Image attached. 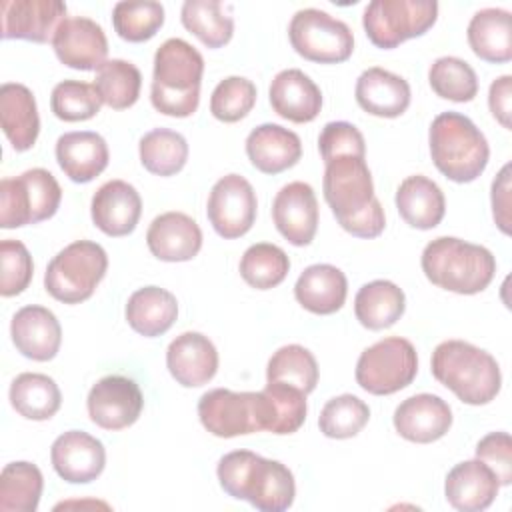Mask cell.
<instances>
[{
	"label": "cell",
	"mask_w": 512,
	"mask_h": 512,
	"mask_svg": "<svg viewBox=\"0 0 512 512\" xmlns=\"http://www.w3.org/2000/svg\"><path fill=\"white\" fill-rule=\"evenodd\" d=\"M276 230L294 246H308L318 228V200L306 182H288L272 202Z\"/></svg>",
	"instance_id": "cell-16"
},
{
	"label": "cell",
	"mask_w": 512,
	"mask_h": 512,
	"mask_svg": "<svg viewBox=\"0 0 512 512\" xmlns=\"http://www.w3.org/2000/svg\"><path fill=\"white\" fill-rule=\"evenodd\" d=\"M348 294L346 274L332 264H312L304 268L294 284V296L302 308L312 314L338 312Z\"/></svg>",
	"instance_id": "cell-30"
},
{
	"label": "cell",
	"mask_w": 512,
	"mask_h": 512,
	"mask_svg": "<svg viewBox=\"0 0 512 512\" xmlns=\"http://www.w3.org/2000/svg\"><path fill=\"white\" fill-rule=\"evenodd\" d=\"M94 86L106 106L124 110L136 104L142 88V74L136 64L122 58H112L98 66Z\"/></svg>",
	"instance_id": "cell-40"
},
{
	"label": "cell",
	"mask_w": 512,
	"mask_h": 512,
	"mask_svg": "<svg viewBox=\"0 0 512 512\" xmlns=\"http://www.w3.org/2000/svg\"><path fill=\"white\" fill-rule=\"evenodd\" d=\"M406 310V296L390 280H372L364 284L354 298L356 320L368 330H384L400 320Z\"/></svg>",
	"instance_id": "cell-34"
},
{
	"label": "cell",
	"mask_w": 512,
	"mask_h": 512,
	"mask_svg": "<svg viewBox=\"0 0 512 512\" xmlns=\"http://www.w3.org/2000/svg\"><path fill=\"white\" fill-rule=\"evenodd\" d=\"M62 200V188L52 172L32 168L16 178L0 182V226L20 228L38 224L56 214Z\"/></svg>",
	"instance_id": "cell-8"
},
{
	"label": "cell",
	"mask_w": 512,
	"mask_h": 512,
	"mask_svg": "<svg viewBox=\"0 0 512 512\" xmlns=\"http://www.w3.org/2000/svg\"><path fill=\"white\" fill-rule=\"evenodd\" d=\"M50 460L62 480L86 484L102 474L106 450L96 436L82 430H68L52 442Z\"/></svg>",
	"instance_id": "cell-18"
},
{
	"label": "cell",
	"mask_w": 512,
	"mask_h": 512,
	"mask_svg": "<svg viewBox=\"0 0 512 512\" xmlns=\"http://www.w3.org/2000/svg\"><path fill=\"white\" fill-rule=\"evenodd\" d=\"M324 200L338 224L358 238H376L386 226L384 208L374 196V182L364 158L338 156L326 162Z\"/></svg>",
	"instance_id": "cell-1"
},
{
	"label": "cell",
	"mask_w": 512,
	"mask_h": 512,
	"mask_svg": "<svg viewBox=\"0 0 512 512\" xmlns=\"http://www.w3.org/2000/svg\"><path fill=\"white\" fill-rule=\"evenodd\" d=\"M2 38L52 42L58 26L66 20V4L60 0H2Z\"/></svg>",
	"instance_id": "cell-15"
},
{
	"label": "cell",
	"mask_w": 512,
	"mask_h": 512,
	"mask_svg": "<svg viewBox=\"0 0 512 512\" xmlns=\"http://www.w3.org/2000/svg\"><path fill=\"white\" fill-rule=\"evenodd\" d=\"M290 270L286 252L270 242H258L246 248L240 258V276L256 290H270L278 286Z\"/></svg>",
	"instance_id": "cell-42"
},
{
	"label": "cell",
	"mask_w": 512,
	"mask_h": 512,
	"mask_svg": "<svg viewBox=\"0 0 512 512\" xmlns=\"http://www.w3.org/2000/svg\"><path fill=\"white\" fill-rule=\"evenodd\" d=\"M492 214L498 228L510 234V164H504L492 182Z\"/></svg>",
	"instance_id": "cell-51"
},
{
	"label": "cell",
	"mask_w": 512,
	"mask_h": 512,
	"mask_svg": "<svg viewBox=\"0 0 512 512\" xmlns=\"http://www.w3.org/2000/svg\"><path fill=\"white\" fill-rule=\"evenodd\" d=\"M144 406L140 386L126 376L110 374L100 378L88 392L86 408L90 420L104 430L132 426Z\"/></svg>",
	"instance_id": "cell-14"
},
{
	"label": "cell",
	"mask_w": 512,
	"mask_h": 512,
	"mask_svg": "<svg viewBox=\"0 0 512 512\" xmlns=\"http://www.w3.org/2000/svg\"><path fill=\"white\" fill-rule=\"evenodd\" d=\"M292 48L310 62L338 64L352 56L354 34L350 26L324 10H298L288 24Z\"/></svg>",
	"instance_id": "cell-11"
},
{
	"label": "cell",
	"mask_w": 512,
	"mask_h": 512,
	"mask_svg": "<svg viewBox=\"0 0 512 512\" xmlns=\"http://www.w3.org/2000/svg\"><path fill=\"white\" fill-rule=\"evenodd\" d=\"M198 418L218 438H234L264 430L260 392H234L214 388L200 396Z\"/></svg>",
	"instance_id": "cell-12"
},
{
	"label": "cell",
	"mask_w": 512,
	"mask_h": 512,
	"mask_svg": "<svg viewBox=\"0 0 512 512\" xmlns=\"http://www.w3.org/2000/svg\"><path fill=\"white\" fill-rule=\"evenodd\" d=\"M438 18L434 0H372L362 14L368 40L384 50L426 34Z\"/></svg>",
	"instance_id": "cell-9"
},
{
	"label": "cell",
	"mask_w": 512,
	"mask_h": 512,
	"mask_svg": "<svg viewBox=\"0 0 512 512\" xmlns=\"http://www.w3.org/2000/svg\"><path fill=\"white\" fill-rule=\"evenodd\" d=\"M0 294L16 296L28 288L34 274V264L28 248L20 240L6 238L0 242Z\"/></svg>",
	"instance_id": "cell-48"
},
{
	"label": "cell",
	"mask_w": 512,
	"mask_h": 512,
	"mask_svg": "<svg viewBox=\"0 0 512 512\" xmlns=\"http://www.w3.org/2000/svg\"><path fill=\"white\" fill-rule=\"evenodd\" d=\"M176 316V296L160 286L138 288L126 302V320L130 328L146 338L162 336L168 332L176 322Z\"/></svg>",
	"instance_id": "cell-33"
},
{
	"label": "cell",
	"mask_w": 512,
	"mask_h": 512,
	"mask_svg": "<svg viewBox=\"0 0 512 512\" xmlns=\"http://www.w3.org/2000/svg\"><path fill=\"white\" fill-rule=\"evenodd\" d=\"M166 366L172 378L186 388L210 382L218 370V350L200 332L178 334L166 350Z\"/></svg>",
	"instance_id": "cell-21"
},
{
	"label": "cell",
	"mask_w": 512,
	"mask_h": 512,
	"mask_svg": "<svg viewBox=\"0 0 512 512\" xmlns=\"http://www.w3.org/2000/svg\"><path fill=\"white\" fill-rule=\"evenodd\" d=\"M488 106L492 116L506 128L510 130V114H512V76L504 74L500 78H496L490 84L488 90Z\"/></svg>",
	"instance_id": "cell-52"
},
{
	"label": "cell",
	"mask_w": 512,
	"mask_h": 512,
	"mask_svg": "<svg viewBox=\"0 0 512 512\" xmlns=\"http://www.w3.org/2000/svg\"><path fill=\"white\" fill-rule=\"evenodd\" d=\"M370 418V408L354 394H340L330 398L320 410L318 426L328 438L344 440L356 436Z\"/></svg>",
	"instance_id": "cell-45"
},
{
	"label": "cell",
	"mask_w": 512,
	"mask_h": 512,
	"mask_svg": "<svg viewBox=\"0 0 512 512\" xmlns=\"http://www.w3.org/2000/svg\"><path fill=\"white\" fill-rule=\"evenodd\" d=\"M268 382H284L310 394L318 384V362L314 354L300 344L278 348L266 366Z\"/></svg>",
	"instance_id": "cell-41"
},
{
	"label": "cell",
	"mask_w": 512,
	"mask_h": 512,
	"mask_svg": "<svg viewBox=\"0 0 512 512\" xmlns=\"http://www.w3.org/2000/svg\"><path fill=\"white\" fill-rule=\"evenodd\" d=\"M246 154L252 166L264 174H280L302 156L300 136L280 124H260L246 138Z\"/></svg>",
	"instance_id": "cell-27"
},
{
	"label": "cell",
	"mask_w": 512,
	"mask_h": 512,
	"mask_svg": "<svg viewBox=\"0 0 512 512\" xmlns=\"http://www.w3.org/2000/svg\"><path fill=\"white\" fill-rule=\"evenodd\" d=\"M434 166L452 182L476 180L490 158V146L480 128L460 112H440L428 132Z\"/></svg>",
	"instance_id": "cell-6"
},
{
	"label": "cell",
	"mask_w": 512,
	"mask_h": 512,
	"mask_svg": "<svg viewBox=\"0 0 512 512\" xmlns=\"http://www.w3.org/2000/svg\"><path fill=\"white\" fill-rule=\"evenodd\" d=\"M396 432L416 444L440 440L452 426V408L436 394H414L402 400L392 416Z\"/></svg>",
	"instance_id": "cell-19"
},
{
	"label": "cell",
	"mask_w": 512,
	"mask_h": 512,
	"mask_svg": "<svg viewBox=\"0 0 512 512\" xmlns=\"http://www.w3.org/2000/svg\"><path fill=\"white\" fill-rule=\"evenodd\" d=\"M146 244L158 260L186 262L200 252L202 230L198 222L184 212H164L150 222Z\"/></svg>",
	"instance_id": "cell-23"
},
{
	"label": "cell",
	"mask_w": 512,
	"mask_h": 512,
	"mask_svg": "<svg viewBox=\"0 0 512 512\" xmlns=\"http://www.w3.org/2000/svg\"><path fill=\"white\" fill-rule=\"evenodd\" d=\"M354 94L364 112L380 118H396L404 114L412 98L410 84L402 76L380 66H372L358 76Z\"/></svg>",
	"instance_id": "cell-26"
},
{
	"label": "cell",
	"mask_w": 512,
	"mask_h": 512,
	"mask_svg": "<svg viewBox=\"0 0 512 512\" xmlns=\"http://www.w3.org/2000/svg\"><path fill=\"white\" fill-rule=\"evenodd\" d=\"M216 474L228 496L246 500L260 512L288 510L296 496V482L290 468L250 450L224 454L218 460Z\"/></svg>",
	"instance_id": "cell-2"
},
{
	"label": "cell",
	"mask_w": 512,
	"mask_h": 512,
	"mask_svg": "<svg viewBox=\"0 0 512 512\" xmlns=\"http://www.w3.org/2000/svg\"><path fill=\"white\" fill-rule=\"evenodd\" d=\"M256 192L240 174H226L210 190L206 214L218 236L232 240L244 236L256 220Z\"/></svg>",
	"instance_id": "cell-13"
},
{
	"label": "cell",
	"mask_w": 512,
	"mask_h": 512,
	"mask_svg": "<svg viewBox=\"0 0 512 512\" xmlns=\"http://www.w3.org/2000/svg\"><path fill=\"white\" fill-rule=\"evenodd\" d=\"M396 208L406 224L418 230L438 226L446 212V200L440 186L422 174L404 178L396 190Z\"/></svg>",
	"instance_id": "cell-31"
},
{
	"label": "cell",
	"mask_w": 512,
	"mask_h": 512,
	"mask_svg": "<svg viewBox=\"0 0 512 512\" xmlns=\"http://www.w3.org/2000/svg\"><path fill=\"white\" fill-rule=\"evenodd\" d=\"M106 270V250L98 242L76 240L48 262L44 288L58 302L80 304L94 294Z\"/></svg>",
	"instance_id": "cell-7"
},
{
	"label": "cell",
	"mask_w": 512,
	"mask_h": 512,
	"mask_svg": "<svg viewBox=\"0 0 512 512\" xmlns=\"http://www.w3.org/2000/svg\"><path fill=\"white\" fill-rule=\"evenodd\" d=\"M102 104L96 86L82 80H62L54 86L50 96L54 116L64 122L90 120L100 112Z\"/></svg>",
	"instance_id": "cell-46"
},
{
	"label": "cell",
	"mask_w": 512,
	"mask_h": 512,
	"mask_svg": "<svg viewBox=\"0 0 512 512\" xmlns=\"http://www.w3.org/2000/svg\"><path fill=\"white\" fill-rule=\"evenodd\" d=\"M142 166L156 176H172L180 172L188 160L186 138L170 128H154L140 138L138 144Z\"/></svg>",
	"instance_id": "cell-39"
},
{
	"label": "cell",
	"mask_w": 512,
	"mask_h": 512,
	"mask_svg": "<svg viewBox=\"0 0 512 512\" xmlns=\"http://www.w3.org/2000/svg\"><path fill=\"white\" fill-rule=\"evenodd\" d=\"M420 264L434 286L456 294H478L496 274V258L486 246L454 236H438L428 242Z\"/></svg>",
	"instance_id": "cell-5"
},
{
	"label": "cell",
	"mask_w": 512,
	"mask_h": 512,
	"mask_svg": "<svg viewBox=\"0 0 512 512\" xmlns=\"http://www.w3.org/2000/svg\"><path fill=\"white\" fill-rule=\"evenodd\" d=\"M112 24L116 34L128 42L150 40L164 24V6L156 0L116 2L112 8Z\"/></svg>",
	"instance_id": "cell-44"
},
{
	"label": "cell",
	"mask_w": 512,
	"mask_h": 512,
	"mask_svg": "<svg viewBox=\"0 0 512 512\" xmlns=\"http://www.w3.org/2000/svg\"><path fill=\"white\" fill-rule=\"evenodd\" d=\"M0 124L16 152L30 150L40 132V116L32 90L18 82L0 88Z\"/></svg>",
	"instance_id": "cell-29"
},
{
	"label": "cell",
	"mask_w": 512,
	"mask_h": 512,
	"mask_svg": "<svg viewBox=\"0 0 512 512\" xmlns=\"http://www.w3.org/2000/svg\"><path fill=\"white\" fill-rule=\"evenodd\" d=\"M270 106L272 110L296 124L312 122L322 108V92L316 82L298 68H286L278 72L270 82Z\"/></svg>",
	"instance_id": "cell-25"
},
{
	"label": "cell",
	"mask_w": 512,
	"mask_h": 512,
	"mask_svg": "<svg viewBox=\"0 0 512 512\" xmlns=\"http://www.w3.org/2000/svg\"><path fill=\"white\" fill-rule=\"evenodd\" d=\"M476 458L488 464L500 486L512 482V440L508 432H490L476 444Z\"/></svg>",
	"instance_id": "cell-50"
},
{
	"label": "cell",
	"mask_w": 512,
	"mask_h": 512,
	"mask_svg": "<svg viewBox=\"0 0 512 512\" xmlns=\"http://www.w3.org/2000/svg\"><path fill=\"white\" fill-rule=\"evenodd\" d=\"M92 222L108 236L130 234L142 214V198L138 190L124 180L104 182L90 202Z\"/></svg>",
	"instance_id": "cell-22"
},
{
	"label": "cell",
	"mask_w": 512,
	"mask_h": 512,
	"mask_svg": "<svg viewBox=\"0 0 512 512\" xmlns=\"http://www.w3.org/2000/svg\"><path fill=\"white\" fill-rule=\"evenodd\" d=\"M44 488L42 472L32 462H10L0 474V510L34 512Z\"/></svg>",
	"instance_id": "cell-37"
},
{
	"label": "cell",
	"mask_w": 512,
	"mask_h": 512,
	"mask_svg": "<svg viewBox=\"0 0 512 512\" xmlns=\"http://www.w3.org/2000/svg\"><path fill=\"white\" fill-rule=\"evenodd\" d=\"M52 48L58 60L74 70H98L106 62L108 40L102 26L86 16L66 18L54 38Z\"/></svg>",
	"instance_id": "cell-17"
},
{
	"label": "cell",
	"mask_w": 512,
	"mask_h": 512,
	"mask_svg": "<svg viewBox=\"0 0 512 512\" xmlns=\"http://www.w3.org/2000/svg\"><path fill=\"white\" fill-rule=\"evenodd\" d=\"M10 336L16 350L36 362L52 360L62 342V328L52 310L28 304L22 306L10 322Z\"/></svg>",
	"instance_id": "cell-20"
},
{
	"label": "cell",
	"mask_w": 512,
	"mask_h": 512,
	"mask_svg": "<svg viewBox=\"0 0 512 512\" xmlns=\"http://www.w3.org/2000/svg\"><path fill=\"white\" fill-rule=\"evenodd\" d=\"M262 396L264 430L272 434H292L306 420V394L284 382H268Z\"/></svg>",
	"instance_id": "cell-36"
},
{
	"label": "cell",
	"mask_w": 512,
	"mask_h": 512,
	"mask_svg": "<svg viewBox=\"0 0 512 512\" xmlns=\"http://www.w3.org/2000/svg\"><path fill=\"white\" fill-rule=\"evenodd\" d=\"M108 144L92 130L66 132L56 140V160L62 172L78 184H86L108 166Z\"/></svg>",
	"instance_id": "cell-28"
},
{
	"label": "cell",
	"mask_w": 512,
	"mask_h": 512,
	"mask_svg": "<svg viewBox=\"0 0 512 512\" xmlns=\"http://www.w3.org/2000/svg\"><path fill=\"white\" fill-rule=\"evenodd\" d=\"M418 354L410 340L388 336L366 350L356 362V382L374 396L394 394L416 378Z\"/></svg>",
	"instance_id": "cell-10"
},
{
	"label": "cell",
	"mask_w": 512,
	"mask_h": 512,
	"mask_svg": "<svg viewBox=\"0 0 512 512\" xmlns=\"http://www.w3.org/2000/svg\"><path fill=\"white\" fill-rule=\"evenodd\" d=\"M430 368L434 378L464 404H488L498 396L502 386L496 358L464 340L440 342L432 352Z\"/></svg>",
	"instance_id": "cell-4"
},
{
	"label": "cell",
	"mask_w": 512,
	"mask_h": 512,
	"mask_svg": "<svg viewBox=\"0 0 512 512\" xmlns=\"http://www.w3.org/2000/svg\"><path fill=\"white\" fill-rule=\"evenodd\" d=\"M318 150H320L324 164L338 156L366 158V142H364L362 132L354 124L344 122V120L328 122L322 128V132L318 136Z\"/></svg>",
	"instance_id": "cell-49"
},
{
	"label": "cell",
	"mask_w": 512,
	"mask_h": 512,
	"mask_svg": "<svg viewBox=\"0 0 512 512\" xmlns=\"http://www.w3.org/2000/svg\"><path fill=\"white\" fill-rule=\"evenodd\" d=\"M432 90L452 102H470L478 94V76L474 68L458 56H440L428 70Z\"/></svg>",
	"instance_id": "cell-43"
},
{
	"label": "cell",
	"mask_w": 512,
	"mask_h": 512,
	"mask_svg": "<svg viewBox=\"0 0 512 512\" xmlns=\"http://www.w3.org/2000/svg\"><path fill=\"white\" fill-rule=\"evenodd\" d=\"M256 86L244 76H228L216 84L210 96V112L220 122H238L256 104Z\"/></svg>",
	"instance_id": "cell-47"
},
{
	"label": "cell",
	"mask_w": 512,
	"mask_h": 512,
	"mask_svg": "<svg viewBox=\"0 0 512 512\" xmlns=\"http://www.w3.org/2000/svg\"><path fill=\"white\" fill-rule=\"evenodd\" d=\"M204 74L202 54L182 38L164 40L154 54L152 106L166 116L186 118L198 110Z\"/></svg>",
	"instance_id": "cell-3"
},
{
	"label": "cell",
	"mask_w": 512,
	"mask_h": 512,
	"mask_svg": "<svg viewBox=\"0 0 512 512\" xmlns=\"http://www.w3.org/2000/svg\"><path fill=\"white\" fill-rule=\"evenodd\" d=\"M12 408L28 420H50L62 404V394L54 378L40 372H22L10 384Z\"/></svg>",
	"instance_id": "cell-35"
},
{
	"label": "cell",
	"mask_w": 512,
	"mask_h": 512,
	"mask_svg": "<svg viewBox=\"0 0 512 512\" xmlns=\"http://www.w3.org/2000/svg\"><path fill=\"white\" fill-rule=\"evenodd\" d=\"M500 482L494 470L482 460L458 462L444 482V494L452 508L460 512L486 510L498 496Z\"/></svg>",
	"instance_id": "cell-24"
},
{
	"label": "cell",
	"mask_w": 512,
	"mask_h": 512,
	"mask_svg": "<svg viewBox=\"0 0 512 512\" xmlns=\"http://www.w3.org/2000/svg\"><path fill=\"white\" fill-rule=\"evenodd\" d=\"M468 44L486 62L502 64L512 58V16L504 8H482L468 22Z\"/></svg>",
	"instance_id": "cell-32"
},
{
	"label": "cell",
	"mask_w": 512,
	"mask_h": 512,
	"mask_svg": "<svg viewBox=\"0 0 512 512\" xmlns=\"http://www.w3.org/2000/svg\"><path fill=\"white\" fill-rule=\"evenodd\" d=\"M180 20L204 46L220 48L234 34V20L224 12L218 0H186L180 10Z\"/></svg>",
	"instance_id": "cell-38"
}]
</instances>
